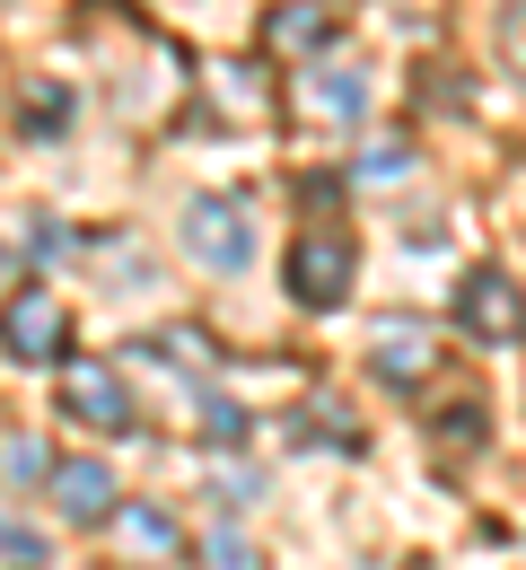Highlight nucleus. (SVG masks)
Instances as JSON below:
<instances>
[{"label":"nucleus","mask_w":526,"mask_h":570,"mask_svg":"<svg viewBox=\"0 0 526 570\" xmlns=\"http://www.w3.org/2000/svg\"><path fill=\"white\" fill-rule=\"evenodd\" d=\"M202 439H220V448H237V439H246V413H237L228 395H202Z\"/></svg>","instance_id":"2eb2a0df"},{"label":"nucleus","mask_w":526,"mask_h":570,"mask_svg":"<svg viewBox=\"0 0 526 570\" xmlns=\"http://www.w3.org/2000/svg\"><path fill=\"white\" fill-rule=\"evenodd\" d=\"M325 45H334V9H316V0H281L264 18V53H281V62H316Z\"/></svg>","instance_id":"6e6552de"},{"label":"nucleus","mask_w":526,"mask_h":570,"mask_svg":"<svg viewBox=\"0 0 526 570\" xmlns=\"http://www.w3.org/2000/svg\"><path fill=\"white\" fill-rule=\"evenodd\" d=\"M264 492V483H255V465H246V474H220V483H211V500H220V509H237V500H255Z\"/></svg>","instance_id":"f3484780"},{"label":"nucleus","mask_w":526,"mask_h":570,"mask_svg":"<svg viewBox=\"0 0 526 570\" xmlns=\"http://www.w3.org/2000/svg\"><path fill=\"white\" fill-rule=\"evenodd\" d=\"M351 273H360V246L325 219V228H307L299 246H290V298L316 307V316H334L343 298H351Z\"/></svg>","instance_id":"f03ea898"},{"label":"nucleus","mask_w":526,"mask_h":570,"mask_svg":"<svg viewBox=\"0 0 526 570\" xmlns=\"http://www.w3.org/2000/svg\"><path fill=\"white\" fill-rule=\"evenodd\" d=\"M53 509H62L71 527H97V518H115V474H106L97 456H71V465H53Z\"/></svg>","instance_id":"1a4fd4ad"},{"label":"nucleus","mask_w":526,"mask_h":570,"mask_svg":"<svg viewBox=\"0 0 526 570\" xmlns=\"http://www.w3.org/2000/svg\"><path fill=\"white\" fill-rule=\"evenodd\" d=\"M456 334L483 343V352L526 343V289L509 282V273H492V264H474V273L456 282Z\"/></svg>","instance_id":"f257e3e1"},{"label":"nucleus","mask_w":526,"mask_h":570,"mask_svg":"<svg viewBox=\"0 0 526 570\" xmlns=\"http://www.w3.org/2000/svg\"><path fill=\"white\" fill-rule=\"evenodd\" d=\"M62 115H71V106H62V88H44V97H27V106H18V132H27V141H36V132H62Z\"/></svg>","instance_id":"4468645a"},{"label":"nucleus","mask_w":526,"mask_h":570,"mask_svg":"<svg viewBox=\"0 0 526 570\" xmlns=\"http://www.w3.org/2000/svg\"><path fill=\"white\" fill-rule=\"evenodd\" d=\"M290 97H299V115L351 124V115L369 106V71H351V62H325V71H316V62H299V88H290Z\"/></svg>","instance_id":"423d86ee"},{"label":"nucleus","mask_w":526,"mask_h":570,"mask_svg":"<svg viewBox=\"0 0 526 570\" xmlns=\"http://www.w3.org/2000/svg\"><path fill=\"white\" fill-rule=\"evenodd\" d=\"M202 570H255V544H246L237 527H211V535H202Z\"/></svg>","instance_id":"f8f14e48"},{"label":"nucleus","mask_w":526,"mask_h":570,"mask_svg":"<svg viewBox=\"0 0 526 570\" xmlns=\"http://www.w3.org/2000/svg\"><path fill=\"white\" fill-rule=\"evenodd\" d=\"M369 368H377V386H421V377L439 368V352H430V325H421V316H377Z\"/></svg>","instance_id":"39448f33"},{"label":"nucleus","mask_w":526,"mask_h":570,"mask_svg":"<svg viewBox=\"0 0 526 570\" xmlns=\"http://www.w3.org/2000/svg\"><path fill=\"white\" fill-rule=\"evenodd\" d=\"M0 553H9L0 570H44V535H36L27 518H9V527H0Z\"/></svg>","instance_id":"ddd939ff"},{"label":"nucleus","mask_w":526,"mask_h":570,"mask_svg":"<svg viewBox=\"0 0 526 570\" xmlns=\"http://www.w3.org/2000/svg\"><path fill=\"white\" fill-rule=\"evenodd\" d=\"M185 246H193L211 273H246V264H255V219H246V203H228V194L185 203Z\"/></svg>","instance_id":"7ed1b4c3"},{"label":"nucleus","mask_w":526,"mask_h":570,"mask_svg":"<svg viewBox=\"0 0 526 570\" xmlns=\"http://www.w3.org/2000/svg\"><path fill=\"white\" fill-rule=\"evenodd\" d=\"M62 413L115 439V430H132V395H123V377H115L106 360H71V368H62Z\"/></svg>","instance_id":"20e7f679"},{"label":"nucleus","mask_w":526,"mask_h":570,"mask_svg":"<svg viewBox=\"0 0 526 570\" xmlns=\"http://www.w3.org/2000/svg\"><path fill=\"white\" fill-rule=\"evenodd\" d=\"M439 439H465V448H474V439H483V413H474V404H448V413H439Z\"/></svg>","instance_id":"dca6fc26"},{"label":"nucleus","mask_w":526,"mask_h":570,"mask_svg":"<svg viewBox=\"0 0 526 570\" xmlns=\"http://www.w3.org/2000/svg\"><path fill=\"white\" fill-rule=\"evenodd\" d=\"M0 465H9V492H36V483H53V465H44V448H36V430H27V422L0 430Z\"/></svg>","instance_id":"9d476101"},{"label":"nucleus","mask_w":526,"mask_h":570,"mask_svg":"<svg viewBox=\"0 0 526 570\" xmlns=\"http://www.w3.org/2000/svg\"><path fill=\"white\" fill-rule=\"evenodd\" d=\"M9 360L36 368V360H62V307L44 289H9Z\"/></svg>","instance_id":"0eeeda50"},{"label":"nucleus","mask_w":526,"mask_h":570,"mask_svg":"<svg viewBox=\"0 0 526 570\" xmlns=\"http://www.w3.org/2000/svg\"><path fill=\"white\" fill-rule=\"evenodd\" d=\"M115 527H123V535H132L141 553H176V544H185V535H176V518H167V509H150V500L115 509Z\"/></svg>","instance_id":"9b49d317"}]
</instances>
